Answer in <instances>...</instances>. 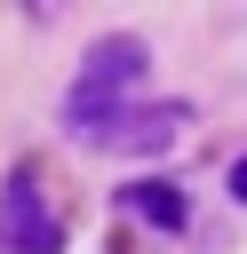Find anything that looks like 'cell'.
I'll return each mask as SVG.
<instances>
[{
  "instance_id": "cell-1",
  "label": "cell",
  "mask_w": 247,
  "mask_h": 254,
  "mask_svg": "<svg viewBox=\"0 0 247 254\" xmlns=\"http://www.w3.org/2000/svg\"><path fill=\"white\" fill-rule=\"evenodd\" d=\"M0 246L8 254H56L64 246V222L48 214V198H40V175H8V190H0Z\"/></svg>"
},
{
  "instance_id": "cell-2",
  "label": "cell",
  "mask_w": 247,
  "mask_h": 254,
  "mask_svg": "<svg viewBox=\"0 0 247 254\" xmlns=\"http://www.w3.org/2000/svg\"><path fill=\"white\" fill-rule=\"evenodd\" d=\"M151 71V48L143 40H127V32H112V40H96L88 48V64H80V79H72V95H96V103H127V87Z\"/></svg>"
},
{
  "instance_id": "cell-3",
  "label": "cell",
  "mask_w": 247,
  "mask_h": 254,
  "mask_svg": "<svg viewBox=\"0 0 247 254\" xmlns=\"http://www.w3.org/2000/svg\"><path fill=\"white\" fill-rule=\"evenodd\" d=\"M175 135H183V103H151V111H143V103H127L96 143H104V151H135V159H151V151H167Z\"/></svg>"
},
{
  "instance_id": "cell-4",
  "label": "cell",
  "mask_w": 247,
  "mask_h": 254,
  "mask_svg": "<svg viewBox=\"0 0 247 254\" xmlns=\"http://www.w3.org/2000/svg\"><path fill=\"white\" fill-rule=\"evenodd\" d=\"M127 206H135L143 222H159V230H183V214H191V206H183V190H167V183H135V190H127Z\"/></svg>"
},
{
  "instance_id": "cell-5",
  "label": "cell",
  "mask_w": 247,
  "mask_h": 254,
  "mask_svg": "<svg viewBox=\"0 0 247 254\" xmlns=\"http://www.w3.org/2000/svg\"><path fill=\"white\" fill-rule=\"evenodd\" d=\"M231 198L247 206V159H231Z\"/></svg>"
}]
</instances>
